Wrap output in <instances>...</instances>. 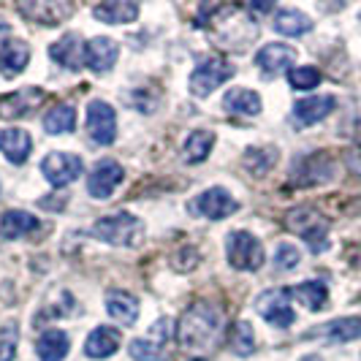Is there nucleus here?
Returning <instances> with one entry per match:
<instances>
[{"instance_id":"obj_1","label":"nucleus","mask_w":361,"mask_h":361,"mask_svg":"<svg viewBox=\"0 0 361 361\" xmlns=\"http://www.w3.org/2000/svg\"><path fill=\"white\" fill-rule=\"evenodd\" d=\"M223 331V312L212 302H193L177 324V343L190 356H207L215 350Z\"/></svg>"},{"instance_id":"obj_2","label":"nucleus","mask_w":361,"mask_h":361,"mask_svg":"<svg viewBox=\"0 0 361 361\" xmlns=\"http://www.w3.org/2000/svg\"><path fill=\"white\" fill-rule=\"evenodd\" d=\"M283 226L290 234L302 236L312 253H324L329 247V223L315 207H293L283 217Z\"/></svg>"},{"instance_id":"obj_3","label":"nucleus","mask_w":361,"mask_h":361,"mask_svg":"<svg viewBox=\"0 0 361 361\" xmlns=\"http://www.w3.org/2000/svg\"><path fill=\"white\" fill-rule=\"evenodd\" d=\"M92 236L117 247H139L145 239V223L130 212H117V215L101 217L92 226Z\"/></svg>"},{"instance_id":"obj_4","label":"nucleus","mask_w":361,"mask_h":361,"mask_svg":"<svg viewBox=\"0 0 361 361\" xmlns=\"http://www.w3.org/2000/svg\"><path fill=\"white\" fill-rule=\"evenodd\" d=\"M174 334H177V329L171 324V318H161L152 326L149 337H136L128 343V353L136 361H169V345H171Z\"/></svg>"},{"instance_id":"obj_5","label":"nucleus","mask_w":361,"mask_h":361,"mask_svg":"<svg viewBox=\"0 0 361 361\" xmlns=\"http://www.w3.org/2000/svg\"><path fill=\"white\" fill-rule=\"evenodd\" d=\"M334 180V161L329 152H312L293 163L290 185L293 188H318Z\"/></svg>"},{"instance_id":"obj_6","label":"nucleus","mask_w":361,"mask_h":361,"mask_svg":"<svg viewBox=\"0 0 361 361\" xmlns=\"http://www.w3.org/2000/svg\"><path fill=\"white\" fill-rule=\"evenodd\" d=\"M228 264L239 271H255L264 264V245L250 231H231L226 239Z\"/></svg>"},{"instance_id":"obj_7","label":"nucleus","mask_w":361,"mask_h":361,"mask_svg":"<svg viewBox=\"0 0 361 361\" xmlns=\"http://www.w3.org/2000/svg\"><path fill=\"white\" fill-rule=\"evenodd\" d=\"M82 171H85V161L79 155H73V152H49L41 161V174L54 188H63V185L76 182L82 177Z\"/></svg>"},{"instance_id":"obj_8","label":"nucleus","mask_w":361,"mask_h":361,"mask_svg":"<svg viewBox=\"0 0 361 361\" xmlns=\"http://www.w3.org/2000/svg\"><path fill=\"white\" fill-rule=\"evenodd\" d=\"M255 310H258V315H261L267 324L277 326V329H288V326L296 321V315H293V310H290V290H286V288L264 290V293L255 299Z\"/></svg>"},{"instance_id":"obj_9","label":"nucleus","mask_w":361,"mask_h":361,"mask_svg":"<svg viewBox=\"0 0 361 361\" xmlns=\"http://www.w3.org/2000/svg\"><path fill=\"white\" fill-rule=\"evenodd\" d=\"M234 71L236 68L228 60H220V57L204 60L199 68L190 73V92L196 98H207L215 87H220L223 82H228L234 76Z\"/></svg>"},{"instance_id":"obj_10","label":"nucleus","mask_w":361,"mask_h":361,"mask_svg":"<svg viewBox=\"0 0 361 361\" xmlns=\"http://www.w3.org/2000/svg\"><path fill=\"white\" fill-rule=\"evenodd\" d=\"M17 11L25 19L36 22V25L54 27L63 19L71 17L73 6L71 3H63V0H25V3H17Z\"/></svg>"},{"instance_id":"obj_11","label":"nucleus","mask_w":361,"mask_h":361,"mask_svg":"<svg viewBox=\"0 0 361 361\" xmlns=\"http://www.w3.org/2000/svg\"><path fill=\"white\" fill-rule=\"evenodd\" d=\"M236 209H239V201L226 188H209L196 201H190V212L209 217V220H223V217L234 215Z\"/></svg>"},{"instance_id":"obj_12","label":"nucleus","mask_w":361,"mask_h":361,"mask_svg":"<svg viewBox=\"0 0 361 361\" xmlns=\"http://www.w3.org/2000/svg\"><path fill=\"white\" fill-rule=\"evenodd\" d=\"M87 133L95 145L106 147L117 136V114L106 101H92L87 106Z\"/></svg>"},{"instance_id":"obj_13","label":"nucleus","mask_w":361,"mask_h":361,"mask_svg":"<svg viewBox=\"0 0 361 361\" xmlns=\"http://www.w3.org/2000/svg\"><path fill=\"white\" fill-rule=\"evenodd\" d=\"M126 180V169L117 161H98L92 169L90 180H87V190H90L92 199H109L117 185Z\"/></svg>"},{"instance_id":"obj_14","label":"nucleus","mask_w":361,"mask_h":361,"mask_svg":"<svg viewBox=\"0 0 361 361\" xmlns=\"http://www.w3.org/2000/svg\"><path fill=\"white\" fill-rule=\"evenodd\" d=\"M44 101V90L41 87H22L8 95L0 98V117L3 120H19V117H27L33 109L41 106Z\"/></svg>"},{"instance_id":"obj_15","label":"nucleus","mask_w":361,"mask_h":361,"mask_svg":"<svg viewBox=\"0 0 361 361\" xmlns=\"http://www.w3.org/2000/svg\"><path fill=\"white\" fill-rule=\"evenodd\" d=\"M49 57L54 63L66 66L68 71H79L85 66V41L79 33H66L60 41H54L49 47Z\"/></svg>"},{"instance_id":"obj_16","label":"nucleus","mask_w":361,"mask_h":361,"mask_svg":"<svg viewBox=\"0 0 361 361\" xmlns=\"http://www.w3.org/2000/svg\"><path fill=\"white\" fill-rule=\"evenodd\" d=\"M117 54H120V47L111 38L98 36L85 44V66L95 73H104L117 63Z\"/></svg>"},{"instance_id":"obj_17","label":"nucleus","mask_w":361,"mask_h":361,"mask_svg":"<svg viewBox=\"0 0 361 361\" xmlns=\"http://www.w3.org/2000/svg\"><path fill=\"white\" fill-rule=\"evenodd\" d=\"M307 340L312 337H324L331 343H350V340H359L361 337V315H350V318H337V321H329L321 329H312L305 334Z\"/></svg>"},{"instance_id":"obj_18","label":"nucleus","mask_w":361,"mask_h":361,"mask_svg":"<svg viewBox=\"0 0 361 361\" xmlns=\"http://www.w3.org/2000/svg\"><path fill=\"white\" fill-rule=\"evenodd\" d=\"M334 106H337L334 95H312V98H305L293 106V120L299 126H315V123L326 120L334 111Z\"/></svg>"},{"instance_id":"obj_19","label":"nucleus","mask_w":361,"mask_h":361,"mask_svg":"<svg viewBox=\"0 0 361 361\" xmlns=\"http://www.w3.org/2000/svg\"><path fill=\"white\" fill-rule=\"evenodd\" d=\"M293 60H296V52L290 49L288 44H267L255 54V66L264 73H269V76L286 71L288 66H293Z\"/></svg>"},{"instance_id":"obj_20","label":"nucleus","mask_w":361,"mask_h":361,"mask_svg":"<svg viewBox=\"0 0 361 361\" xmlns=\"http://www.w3.org/2000/svg\"><path fill=\"white\" fill-rule=\"evenodd\" d=\"M27 63H30V47L25 41L14 38V41H6L0 47V73L6 79L19 76V73L27 68Z\"/></svg>"},{"instance_id":"obj_21","label":"nucleus","mask_w":361,"mask_h":361,"mask_svg":"<svg viewBox=\"0 0 361 361\" xmlns=\"http://www.w3.org/2000/svg\"><path fill=\"white\" fill-rule=\"evenodd\" d=\"M41 228L38 217H33L30 212H22V209H8L6 215L0 217V236L6 242H14V239H25L27 234H33Z\"/></svg>"},{"instance_id":"obj_22","label":"nucleus","mask_w":361,"mask_h":361,"mask_svg":"<svg viewBox=\"0 0 361 361\" xmlns=\"http://www.w3.org/2000/svg\"><path fill=\"white\" fill-rule=\"evenodd\" d=\"M30 149H33V142H30V133L27 130H22V128H6V130H0V152L11 163L22 166V163L27 161Z\"/></svg>"},{"instance_id":"obj_23","label":"nucleus","mask_w":361,"mask_h":361,"mask_svg":"<svg viewBox=\"0 0 361 361\" xmlns=\"http://www.w3.org/2000/svg\"><path fill=\"white\" fill-rule=\"evenodd\" d=\"M106 312L123 326L136 324L139 318V299L128 290H109L106 293Z\"/></svg>"},{"instance_id":"obj_24","label":"nucleus","mask_w":361,"mask_h":361,"mask_svg":"<svg viewBox=\"0 0 361 361\" xmlns=\"http://www.w3.org/2000/svg\"><path fill=\"white\" fill-rule=\"evenodd\" d=\"M120 348V331L111 326H98L85 343V353L90 359H109Z\"/></svg>"},{"instance_id":"obj_25","label":"nucleus","mask_w":361,"mask_h":361,"mask_svg":"<svg viewBox=\"0 0 361 361\" xmlns=\"http://www.w3.org/2000/svg\"><path fill=\"white\" fill-rule=\"evenodd\" d=\"M92 14L98 22H109V25H126L139 17V6L128 3V0H106L101 6L92 8Z\"/></svg>"},{"instance_id":"obj_26","label":"nucleus","mask_w":361,"mask_h":361,"mask_svg":"<svg viewBox=\"0 0 361 361\" xmlns=\"http://www.w3.org/2000/svg\"><path fill=\"white\" fill-rule=\"evenodd\" d=\"M68 334L60 331V329H49L38 337L36 343V353L41 361H63L68 356Z\"/></svg>"},{"instance_id":"obj_27","label":"nucleus","mask_w":361,"mask_h":361,"mask_svg":"<svg viewBox=\"0 0 361 361\" xmlns=\"http://www.w3.org/2000/svg\"><path fill=\"white\" fill-rule=\"evenodd\" d=\"M274 30L280 36H305L312 30V19L296 8H280L274 14Z\"/></svg>"},{"instance_id":"obj_28","label":"nucleus","mask_w":361,"mask_h":361,"mask_svg":"<svg viewBox=\"0 0 361 361\" xmlns=\"http://www.w3.org/2000/svg\"><path fill=\"white\" fill-rule=\"evenodd\" d=\"M223 106H226V111H231V114L253 117V114H258V111H261V98H258V92L245 90V87H236V90L226 92Z\"/></svg>"},{"instance_id":"obj_29","label":"nucleus","mask_w":361,"mask_h":361,"mask_svg":"<svg viewBox=\"0 0 361 361\" xmlns=\"http://www.w3.org/2000/svg\"><path fill=\"white\" fill-rule=\"evenodd\" d=\"M290 296L299 305H305L307 310L318 312L329 302V288H326V283H321V280H307V283H302V286H296V288L290 290Z\"/></svg>"},{"instance_id":"obj_30","label":"nucleus","mask_w":361,"mask_h":361,"mask_svg":"<svg viewBox=\"0 0 361 361\" xmlns=\"http://www.w3.org/2000/svg\"><path fill=\"white\" fill-rule=\"evenodd\" d=\"M212 147H215V133L212 130H207V128H199V130H193L190 136H188V142H185V161L188 163H201L209 158V152H212Z\"/></svg>"},{"instance_id":"obj_31","label":"nucleus","mask_w":361,"mask_h":361,"mask_svg":"<svg viewBox=\"0 0 361 361\" xmlns=\"http://www.w3.org/2000/svg\"><path fill=\"white\" fill-rule=\"evenodd\" d=\"M73 128H76V111L68 104H57V106H52L44 114V130L52 133V136H57V133H71Z\"/></svg>"},{"instance_id":"obj_32","label":"nucleus","mask_w":361,"mask_h":361,"mask_svg":"<svg viewBox=\"0 0 361 361\" xmlns=\"http://www.w3.org/2000/svg\"><path fill=\"white\" fill-rule=\"evenodd\" d=\"M228 345L234 350L236 356H253L255 353V334H253V326L247 321H236L231 324V331H228Z\"/></svg>"},{"instance_id":"obj_33","label":"nucleus","mask_w":361,"mask_h":361,"mask_svg":"<svg viewBox=\"0 0 361 361\" xmlns=\"http://www.w3.org/2000/svg\"><path fill=\"white\" fill-rule=\"evenodd\" d=\"M274 161H277V149L274 147H264V149L250 147V149H245V169L255 177H264L274 166Z\"/></svg>"},{"instance_id":"obj_34","label":"nucleus","mask_w":361,"mask_h":361,"mask_svg":"<svg viewBox=\"0 0 361 361\" xmlns=\"http://www.w3.org/2000/svg\"><path fill=\"white\" fill-rule=\"evenodd\" d=\"M288 82L293 90H312L321 85V71L312 66H296L288 71Z\"/></svg>"},{"instance_id":"obj_35","label":"nucleus","mask_w":361,"mask_h":361,"mask_svg":"<svg viewBox=\"0 0 361 361\" xmlns=\"http://www.w3.org/2000/svg\"><path fill=\"white\" fill-rule=\"evenodd\" d=\"M299 261H302V255H299V250H296L293 245H288V242L274 250V264H277V269H283V271L296 269Z\"/></svg>"},{"instance_id":"obj_36","label":"nucleus","mask_w":361,"mask_h":361,"mask_svg":"<svg viewBox=\"0 0 361 361\" xmlns=\"http://www.w3.org/2000/svg\"><path fill=\"white\" fill-rule=\"evenodd\" d=\"M14 353H17V331H14V324H8L0 337V361H11Z\"/></svg>"},{"instance_id":"obj_37","label":"nucleus","mask_w":361,"mask_h":361,"mask_svg":"<svg viewBox=\"0 0 361 361\" xmlns=\"http://www.w3.org/2000/svg\"><path fill=\"white\" fill-rule=\"evenodd\" d=\"M345 166H348L350 174H356L361 180V142H356V145L345 152Z\"/></svg>"},{"instance_id":"obj_38","label":"nucleus","mask_w":361,"mask_h":361,"mask_svg":"<svg viewBox=\"0 0 361 361\" xmlns=\"http://www.w3.org/2000/svg\"><path fill=\"white\" fill-rule=\"evenodd\" d=\"M271 8H274L271 3H250V11H253V14H267Z\"/></svg>"},{"instance_id":"obj_39","label":"nucleus","mask_w":361,"mask_h":361,"mask_svg":"<svg viewBox=\"0 0 361 361\" xmlns=\"http://www.w3.org/2000/svg\"><path fill=\"white\" fill-rule=\"evenodd\" d=\"M8 30H11V27H8V22H6V19H0V38L8 36Z\"/></svg>"},{"instance_id":"obj_40","label":"nucleus","mask_w":361,"mask_h":361,"mask_svg":"<svg viewBox=\"0 0 361 361\" xmlns=\"http://www.w3.org/2000/svg\"><path fill=\"white\" fill-rule=\"evenodd\" d=\"M302 361H321L318 356H307V359H302Z\"/></svg>"}]
</instances>
